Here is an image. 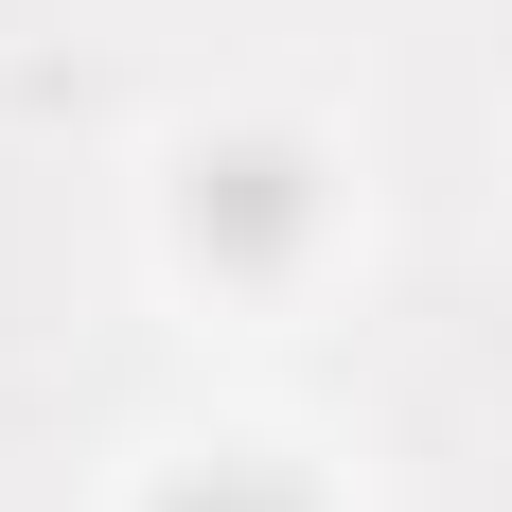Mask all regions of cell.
<instances>
[{"instance_id":"cell-1","label":"cell","mask_w":512,"mask_h":512,"mask_svg":"<svg viewBox=\"0 0 512 512\" xmlns=\"http://www.w3.org/2000/svg\"><path fill=\"white\" fill-rule=\"evenodd\" d=\"M177 230H195L212 265H283L318 230V159L283 142V124H230V142H195V177H177Z\"/></svg>"},{"instance_id":"cell-2","label":"cell","mask_w":512,"mask_h":512,"mask_svg":"<svg viewBox=\"0 0 512 512\" xmlns=\"http://www.w3.org/2000/svg\"><path fill=\"white\" fill-rule=\"evenodd\" d=\"M142 512H318V495H301L283 460H177V477H159Z\"/></svg>"}]
</instances>
